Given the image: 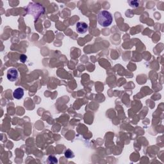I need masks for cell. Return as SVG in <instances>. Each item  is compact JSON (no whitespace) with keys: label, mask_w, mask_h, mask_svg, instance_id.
Returning a JSON list of instances; mask_svg holds the SVG:
<instances>
[{"label":"cell","mask_w":164,"mask_h":164,"mask_svg":"<svg viewBox=\"0 0 164 164\" xmlns=\"http://www.w3.org/2000/svg\"><path fill=\"white\" fill-rule=\"evenodd\" d=\"M64 155L65 158H67V159H72V158L74 157V154L73 153V152L71 150H67L65 151L64 153Z\"/></svg>","instance_id":"obj_6"},{"label":"cell","mask_w":164,"mask_h":164,"mask_svg":"<svg viewBox=\"0 0 164 164\" xmlns=\"http://www.w3.org/2000/svg\"><path fill=\"white\" fill-rule=\"evenodd\" d=\"M28 14L33 15L34 17V19L37 20L38 17L40 16V14H43L44 12V8L42 6V5L37 3L36 9H35V3H31L28 5L27 8Z\"/></svg>","instance_id":"obj_2"},{"label":"cell","mask_w":164,"mask_h":164,"mask_svg":"<svg viewBox=\"0 0 164 164\" xmlns=\"http://www.w3.org/2000/svg\"><path fill=\"white\" fill-rule=\"evenodd\" d=\"M76 29L77 32L80 34H84L88 31L89 26L85 22H78L76 25Z\"/></svg>","instance_id":"obj_4"},{"label":"cell","mask_w":164,"mask_h":164,"mask_svg":"<svg viewBox=\"0 0 164 164\" xmlns=\"http://www.w3.org/2000/svg\"><path fill=\"white\" fill-rule=\"evenodd\" d=\"M26 60H27V56H26L25 55H21V56H20L21 62H22L23 63H25Z\"/></svg>","instance_id":"obj_9"},{"label":"cell","mask_w":164,"mask_h":164,"mask_svg":"<svg viewBox=\"0 0 164 164\" xmlns=\"http://www.w3.org/2000/svg\"><path fill=\"white\" fill-rule=\"evenodd\" d=\"M128 3L130 4V7H133V8H137L139 6V2L137 1H129Z\"/></svg>","instance_id":"obj_8"},{"label":"cell","mask_w":164,"mask_h":164,"mask_svg":"<svg viewBox=\"0 0 164 164\" xmlns=\"http://www.w3.org/2000/svg\"><path fill=\"white\" fill-rule=\"evenodd\" d=\"M19 73L17 69L16 68H10L7 71V79L10 82H15L16 81L18 78Z\"/></svg>","instance_id":"obj_3"},{"label":"cell","mask_w":164,"mask_h":164,"mask_svg":"<svg viewBox=\"0 0 164 164\" xmlns=\"http://www.w3.org/2000/svg\"><path fill=\"white\" fill-rule=\"evenodd\" d=\"M24 94H25V92H24V89L22 88H17L16 90L14 91L13 93V96L16 99H22L23 97L24 96Z\"/></svg>","instance_id":"obj_5"},{"label":"cell","mask_w":164,"mask_h":164,"mask_svg":"<svg viewBox=\"0 0 164 164\" xmlns=\"http://www.w3.org/2000/svg\"><path fill=\"white\" fill-rule=\"evenodd\" d=\"M47 160H48V162L51 163H58V160L57 159H56V158L55 156H53V155H50V156H49Z\"/></svg>","instance_id":"obj_7"},{"label":"cell","mask_w":164,"mask_h":164,"mask_svg":"<svg viewBox=\"0 0 164 164\" xmlns=\"http://www.w3.org/2000/svg\"><path fill=\"white\" fill-rule=\"evenodd\" d=\"M97 22L103 27H108L111 25L113 21V17L108 11L102 10L97 16Z\"/></svg>","instance_id":"obj_1"}]
</instances>
